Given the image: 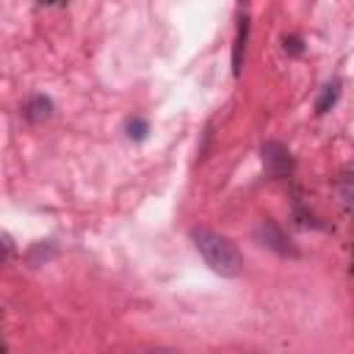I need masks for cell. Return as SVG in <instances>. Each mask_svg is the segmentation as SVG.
<instances>
[{
    "label": "cell",
    "instance_id": "cell-3",
    "mask_svg": "<svg viewBox=\"0 0 354 354\" xmlns=\"http://www.w3.org/2000/svg\"><path fill=\"white\" fill-rule=\"evenodd\" d=\"M254 238H257L260 246L271 249L274 254H282V257H288V254L293 257V254H296V249L290 246L288 235L282 232V227H279L274 218H260L257 227H254Z\"/></svg>",
    "mask_w": 354,
    "mask_h": 354
},
{
    "label": "cell",
    "instance_id": "cell-9",
    "mask_svg": "<svg viewBox=\"0 0 354 354\" xmlns=\"http://www.w3.org/2000/svg\"><path fill=\"white\" fill-rule=\"evenodd\" d=\"M282 50H285L288 55H301V53H304L301 36H282Z\"/></svg>",
    "mask_w": 354,
    "mask_h": 354
},
{
    "label": "cell",
    "instance_id": "cell-4",
    "mask_svg": "<svg viewBox=\"0 0 354 354\" xmlns=\"http://www.w3.org/2000/svg\"><path fill=\"white\" fill-rule=\"evenodd\" d=\"M246 41H249V17H241L238 19V33H235V41H232V77H241V72H243Z\"/></svg>",
    "mask_w": 354,
    "mask_h": 354
},
{
    "label": "cell",
    "instance_id": "cell-6",
    "mask_svg": "<svg viewBox=\"0 0 354 354\" xmlns=\"http://www.w3.org/2000/svg\"><path fill=\"white\" fill-rule=\"evenodd\" d=\"M337 100H340V80H329V83L321 88L318 100H315V113H318V116L329 113V111L337 105Z\"/></svg>",
    "mask_w": 354,
    "mask_h": 354
},
{
    "label": "cell",
    "instance_id": "cell-1",
    "mask_svg": "<svg viewBox=\"0 0 354 354\" xmlns=\"http://www.w3.org/2000/svg\"><path fill=\"white\" fill-rule=\"evenodd\" d=\"M191 241H194L196 252L202 254V260L216 274L238 277L243 271V254L238 252V246L230 238H224V235H218V232H213L207 227H196V230H191Z\"/></svg>",
    "mask_w": 354,
    "mask_h": 354
},
{
    "label": "cell",
    "instance_id": "cell-10",
    "mask_svg": "<svg viewBox=\"0 0 354 354\" xmlns=\"http://www.w3.org/2000/svg\"><path fill=\"white\" fill-rule=\"evenodd\" d=\"M41 6H58V3H64V0H39Z\"/></svg>",
    "mask_w": 354,
    "mask_h": 354
},
{
    "label": "cell",
    "instance_id": "cell-5",
    "mask_svg": "<svg viewBox=\"0 0 354 354\" xmlns=\"http://www.w3.org/2000/svg\"><path fill=\"white\" fill-rule=\"evenodd\" d=\"M22 113H25V119H28V122H33V124L47 122V119L53 116V100H50V97H44V94H33V97L25 102Z\"/></svg>",
    "mask_w": 354,
    "mask_h": 354
},
{
    "label": "cell",
    "instance_id": "cell-2",
    "mask_svg": "<svg viewBox=\"0 0 354 354\" xmlns=\"http://www.w3.org/2000/svg\"><path fill=\"white\" fill-rule=\"evenodd\" d=\"M260 160H263L266 174L274 177V180H285V177H290L293 169H296V160H293L290 149H288L282 141H266V144L260 147Z\"/></svg>",
    "mask_w": 354,
    "mask_h": 354
},
{
    "label": "cell",
    "instance_id": "cell-8",
    "mask_svg": "<svg viewBox=\"0 0 354 354\" xmlns=\"http://www.w3.org/2000/svg\"><path fill=\"white\" fill-rule=\"evenodd\" d=\"M337 191H340V199H343V205L354 210V174L343 177V180L337 183Z\"/></svg>",
    "mask_w": 354,
    "mask_h": 354
},
{
    "label": "cell",
    "instance_id": "cell-7",
    "mask_svg": "<svg viewBox=\"0 0 354 354\" xmlns=\"http://www.w3.org/2000/svg\"><path fill=\"white\" fill-rule=\"evenodd\" d=\"M127 136L130 138H136V141H144L147 138V133H149V124L141 119V116H133V119H127Z\"/></svg>",
    "mask_w": 354,
    "mask_h": 354
},
{
    "label": "cell",
    "instance_id": "cell-11",
    "mask_svg": "<svg viewBox=\"0 0 354 354\" xmlns=\"http://www.w3.org/2000/svg\"><path fill=\"white\" fill-rule=\"evenodd\" d=\"M238 3H246V0H238Z\"/></svg>",
    "mask_w": 354,
    "mask_h": 354
}]
</instances>
